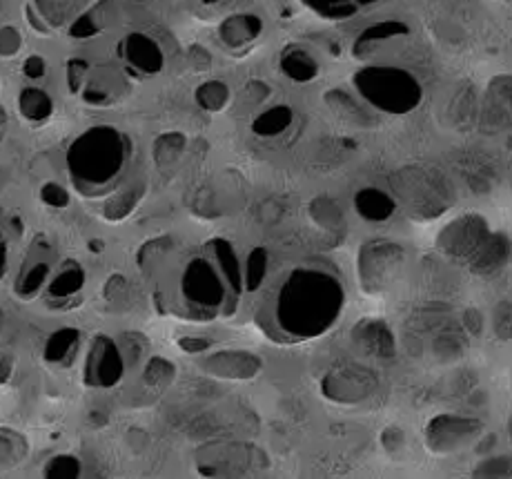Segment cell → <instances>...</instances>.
I'll return each mask as SVG.
<instances>
[{
  "mask_svg": "<svg viewBox=\"0 0 512 479\" xmlns=\"http://www.w3.org/2000/svg\"><path fill=\"white\" fill-rule=\"evenodd\" d=\"M125 357L110 337H96L85 361V384L94 388H112L125 375Z\"/></svg>",
  "mask_w": 512,
  "mask_h": 479,
  "instance_id": "10",
  "label": "cell"
},
{
  "mask_svg": "<svg viewBox=\"0 0 512 479\" xmlns=\"http://www.w3.org/2000/svg\"><path fill=\"white\" fill-rule=\"evenodd\" d=\"M352 341L361 355L388 361L397 353V341L392 330L381 319H363L352 330Z\"/></svg>",
  "mask_w": 512,
  "mask_h": 479,
  "instance_id": "11",
  "label": "cell"
},
{
  "mask_svg": "<svg viewBox=\"0 0 512 479\" xmlns=\"http://www.w3.org/2000/svg\"><path fill=\"white\" fill-rule=\"evenodd\" d=\"M123 58L132 70L141 74H156L163 70V52L154 38L145 34H130L123 41Z\"/></svg>",
  "mask_w": 512,
  "mask_h": 479,
  "instance_id": "15",
  "label": "cell"
},
{
  "mask_svg": "<svg viewBox=\"0 0 512 479\" xmlns=\"http://www.w3.org/2000/svg\"><path fill=\"white\" fill-rule=\"evenodd\" d=\"M43 70H45V63H43V58H38V56H32L25 63L27 76H43Z\"/></svg>",
  "mask_w": 512,
  "mask_h": 479,
  "instance_id": "39",
  "label": "cell"
},
{
  "mask_svg": "<svg viewBox=\"0 0 512 479\" xmlns=\"http://www.w3.org/2000/svg\"><path fill=\"white\" fill-rule=\"evenodd\" d=\"M377 388V373L359 364H343L339 368H334L321 381V393L326 395L330 402L341 406H354L366 402V399L377 393Z\"/></svg>",
  "mask_w": 512,
  "mask_h": 479,
  "instance_id": "7",
  "label": "cell"
},
{
  "mask_svg": "<svg viewBox=\"0 0 512 479\" xmlns=\"http://www.w3.org/2000/svg\"><path fill=\"white\" fill-rule=\"evenodd\" d=\"M475 477H510V457L508 455H495L490 459L479 462V466L472 471Z\"/></svg>",
  "mask_w": 512,
  "mask_h": 479,
  "instance_id": "33",
  "label": "cell"
},
{
  "mask_svg": "<svg viewBox=\"0 0 512 479\" xmlns=\"http://www.w3.org/2000/svg\"><path fill=\"white\" fill-rule=\"evenodd\" d=\"M464 328H468L472 335H479L481 328H484V317L475 308H468L464 312Z\"/></svg>",
  "mask_w": 512,
  "mask_h": 479,
  "instance_id": "38",
  "label": "cell"
},
{
  "mask_svg": "<svg viewBox=\"0 0 512 479\" xmlns=\"http://www.w3.org/2000/svg\"><path fill=\"white\" fill-rule=\"evenodd\" d=\"M18 47H21V36L14 27H3L0 29V54L12 56Z\"/></svg>",
  "mask_w": 512,
  "mask_h": 479,
  "instance_id": "37",
  "label": "cell"
},
{
  "mask_svg": "<svg viewBox=\"0 0 512 479\" xmlns=\"http://www.w3.org/2000/svg\"><path fill=\"white\" fill-rule=\"evenodd\" d=\"M261 359L245 350H232V353H216L203 361V368L214 377L223 379H252L261 373Z\"/></svg>",
  "mask_w": 512,
  "mask_h": 479,
  "instance_id": "14",
  "label": "cell"
},
{
  "mask_svg": "<svg viewBox=\"0 0 512 479\" xmlns=\"http://www.w3.org/2000/svg\"><path fill=\"white\" fill-rule=\"evenodd\" d=\"M45 475L47 477H78L81 471H78V462L74 457L61 455V457H54L52 462L47 464Z\"/></svg>",
  "mask_w": 512,
  "mask_h": 479,
  "instance_id": "34",
  "label": "cell"
},
{
  "mask_svg": "<svg viewBox=\"0 0 512 479\" xmlns=\"http://www.w3.org/2000/svg\"><path fill=\"white\" fill-rule=\"evenodd\" d=\"M208 248H210L208 252H210L212 261L216 263V268H219L225 283H228L232 297L239 299L241 290H243V268H241L239 257H236L234 246L225 239H216L210 243Z\"/></svg>",
  "mask_w": 512,
  "mask_h": 479,
  "instance_id": "16",
  "label": "cell"
},
{
  "mask_svg": "<svg viewBox=\"0 0 512 479\" xmlns=\"http://www.w3.org/2000/svg\"><path fill=\"white\" fill-rule=\"evenodd\" d=\"M510 261V239L504 232H490L475 257L468 261L472 275L481 279L497 277Z\"/></svg>",
  "mask_w": 512,
  "mask_h": 479,
  "instance_id": "13",
  "label": "cell"
},
{
  "mask_svg": "<svg viewBox=\"0 0 512 479\" xmlns=\"http://www.w3.org/2000/svg\"><path fill=\"white\" fill-rule=\"evenodd\" d=\"M281 67H283V72L297 83H308V81H312V78H317V74H319L317 58L303 50L283 52Z\"/></svg>",
  "mask_w": 512,
  "mask_h": 479,
  "instance_id": "23",
  "label": "cell"
},
{
  "mask_svg": "<svg viewBox=\"0 0 512 479\" xmlns=\"http://www.w3.org/2000/svg\"><path fill=\"white\" fill-rule=\"evenodd\" d=\"M199 101L205 110H223L225 103L230 101V92L223 83H208L201 87Z\"/></svg>",
  "mask_w": 512,
  "mask_h": 479,
  "instance_id": "32",
  "label": "cell"
},
{
  "mask_svg": "<svg viewBox=\"0 0 512 479\" xmlns=\"http://www.w3.org/2000/svg\"><path fill=\"white\" fill-rule=\"evenodd\" d=\"M130 143L127 136L110 125L83 132L67 152V168L74 188L85 197L112 192L125 174Z\"/></svg>",
  "mask_w": 512,
  "mask_h": 479,
  "instance_id": "2",
  "label": "cell"
},
{
  "mask_svg": "<svg viewBox=\"0 0 512 479\" xmlns=\"http://www.w3.org/2000/svg\"><path fill=\"white\" fill-rule=\"evenodd\" d=\"M354 85L363 99L381 112L406 114L421 103V85L415 76L401 67H368L354 76Z\"/></svg>",
  "mask_w": 512,
  "mask_h": 479,
  "instance_id": "5",
  "label": "cell"
},
{
  "mask_svg": "<svg viewBox=\"0 0 512 479\" xmlns=\"http://www.w3.org/2000/svg\"><path fill=\"white\" fill-rule=\"evenodd\" d=\"M83 87H85V101L94 105H110L125 90L121 76L112 70L98 72L94 76L87 74Z\"/></svg>",
  "mask_w": 512,
  "mask_h": 479,
  "instance_id": "18",
  "label": "cell"
},
{
  "mask_svg": "<svg viewBox=\"0 0 512 479\" xmlns=\"http://www.w3.org/2000/svg\"><path fill=\"white\" fill-rule=\"evenodd\" d=\"M510 303L508 301H501L497 310H495V321H492V326H495V335L501 341H508L512 335V324H510Z\"/></svg>",
  "mask_w": 512,
  "mask_h": 479,
  "instance_id": "35",
  "label": "cell"
},
{
  "mask_svg": "<svg viewBox=\"0 0 512 479\" xmlns=\"http://www.w3.org/2000/svg\"><path fill=\"white\" fill-rule=\"evenodd\" d=\"M395 205L397 203L390 194L381 192L377 188H363L354 194V208H357V212L363 219L374 221V223L388 221L392 217V212H395Z\"/></svg>",
  "mask_w": 512,
  "mask_h": 479,
  "instance_id": "17",
  "label": "cell"
},
{
  "mask_svg": "<svg viewBox=\"0 0 512 479\" xmlns=\"http://www.w3.org/2000/svg\"><path fill=\"white\" fill-rule=\"evenodd\" d=\"M310 217L321 230L341 234L346 230V217H343L341 205L330 197H317L310 203Z\"/></svg>",
  "mask_w": 512,
  "mask_h": 479,
  "instance_id": "20",
  "label": "cell"
},
{
  "mask_svg": "<svg viewBox=\"0 0 512 479\" xmlns=\"http://www.w3.org/2000/svg\"><path fill=\"white\" fill-rule=\"evenodd\" d=\"M268 275V252L263 248H256L248 257V268L243 272V283L248 290H256Z\"/></svg>",
  "mask_w": 512,
  "mask_h": 479,
  "instance_id": "29",
  "label": "cell"
},
{
  "mask_svg": "<svg viewBox=\"0 0 512 479\" xmlns=\"http://www.w3.org/2000/svg\"><path fill=\"white\" fill-rule=\"evenodd\" d=\"M341 283L319 270H294L283 283L277 317L290 337L310 339L326 332L341 315Z\"/></svg>",
  "mask_w": 512,
  "mask_h": 479,
  "instance_id": "1",
  "label": "cell"
},
{
  "mask_svg": "<svg viewBox=\"0 0 512 479\" xmlns=\"http://www.w3.org/2000/svg\"><path fill=\"white\" fill-rule=\"evenodd\" d=\"M18 105H21V112L27 121L32 123H43L52 116V99L38 87H27L18 96Z\"/></svg>",
  "mask_w": 512,
  "mask_h": 479,
  "instance_id": "25",
  "label": "cell"
},
{
  "mask_svg": "<svg viewBox=\"0 0 512 479\" xmlns=\"http://www.w3.org/2000/svg\"><path fill=\"white\" fill-rule=\"evenodd\" d=\"M488 234L490 228L484 217H479V214H466V217L450 221L448 226L439 232L437 248L443 257L457 263H468L481 248V243L488 239Z\"/></svg>",
  "mask_w": 512,
  "mask_h": 479,
  "instance_id": "9",
  "label": "cell"
},
{
  "mask_svg": "<svg viewBox=\"0 0 512 479\" xmlns=\"http://www.w3.org/2000/svg\"><path fill=\"white\" fill-rule=\"evenodd\" d=\"M83 281H85V272L76 266H65L61 272H56V275L49 279V295L56 297V299H67L76 295L78 290L83 288Z\"/></svg>",
  "mask_w": 512,
  "mask_h": 479,
  "instance_id": "26",
  "label": "cell"
},
{
  "mask_svg": "<svg viewBox=\"0 0 512 479\" xmlns=\"http://www.w3.org/2000/svg\"><path fill=\"white\" fill-rule=\"evenodd\" d=\"M326 103H328L330 110L339 116V119L348 121V123L366 127V125H370V121H372L366 107L354 101V96L348 94V92H343V90H332V92H328V94H326Z\"/></svg>",
  "mask_w": 512,
  "mask_h": 479,
  "instance_id": "21",
  "label": "cell"
},
{
  "mask_svg": "<svg viewBox=\"0 0 512 479\" xmlns=\"http://www.w3.org/2000/svg\"><path fill=\"white\" fill-rule=\"evenodd\" d=\"M484 435V424L466 415H437L426 426V446L437 455H452Z\"/></svg>",
  "mask_w": 512,
  "mask_h": 479,
  "instance_id": "8",
  "label": "cell"
},
{
  "mask_svg": "<svg viewBox=\"0 0 512 479\" xmlns=\"http://www.w3.org/2000/svg\"><path fill=\"white\" fill-rule=\"evenodd\" d=\"M25 453V442L9 430H0V466H12Z\"/></svg>",
  "mask_w": 512,
  "mask_h": 479,
  "instance_id": "30",
  "label": "cell"
},
{
  "mask_svg": "<svg viewBox=\"0 0 512 479\" xmlns=\"http://www.w3.org/2000/svg\"><path fill=\"white\" fill-rule=\"evenodd\" d=\"M381 444L386 446L388 453H397L406 446V433L399 426H388L381 435Z\"/></svg>",
  "mask_w": 512,
  "mask_h": 479,
  "instance_id": "36",
  "label": "cell"
},
{
  "mask_svg": "<svg viewBox=\"0 0 512 479\" xmlns=\"http://www.w3.org/2000/svg\"><path fill=\"white\" fill-rule=\"evenodd\" d=\"M76 344H78V332L76 330H70V328L58 330L47 341L45 359L49 361V364H63L67 357L74 355Z\"/></svg>",
  "mask_w": 512,
  "mask_h": 479,
  "instance_id": "27",
  "label": "cell"
},
{
  "mask_svg": "<svg viewBox=\"0 0 512 479\" xmlns=\"http://www.w3.org/2000/svg\"><path fill=\"white\" fill-rule=\"evenodd\" d=\"M479 125L486 134H499L510 125V78L499 76L490 83L479 110Z\"/></svg>",
  "mask_w": 512,
  "mask_h": 479,
  "instance_id": "12",
  "label": "cell"
},
{
  "mask_svg": "<svg viewBox=\"0 0 512 479\" xmlns=\"http://www.w3.org/2000/svg\"><path fill=\"white\" fill-rule=\"evenodd\" d=\"M406 250L392 241H370L359 252L357 270L361 288L368 295H383L399 283L406 270Z\"/></svg>",
  "mask_w": 512,
  "mask_h": 479,
  "instance_id": "6",
  "label": "cell"
},
{
  "mask_svg": "<svg viewBox=\"0 0 512 479\" xmlns=\"http://www.w3.org/2000/svg\"><path fill=\"white\" fill-rule=\"evenodd\" d=\"M5 266H7V248L5 243H0V277H3Z\"/></svg>",
  "mask_w": 512,
  "mask_h": 479,
  "instance_id": "40",
  "label": "cell"
},
{
  "mask_svg": "<svg viewBox=\"0 0 512 479\" xmlns=\"http://www.w3.org/2000/svg\"><path fill=\"white\" fill-rule=\"evenodd\" d=\"M49 279H52V263L32 254V257L25 261L21 277L16 279V295L23 299H32L41 292V288Z\"/></svg>",
  "mask_w": 512,
  "mask_h": 479,
  "instance_id": "19",
  "label": "cell"
},
{
  "mask_svg": "<svg viewBox=\"0 0 512 479\" xmlns=\"http://www.w3.org/2000/svg\"><path fill=\"white\" fill-rule=\"evenodd\" d=\"M0 326H3V312H0Z\"/></svg>",
  "mask_w": 512,
  "mask_h": 479,
  "instance_id": "42",
  "label": "cell"
},
{
  "mask_svg": "<svg viewBox=\"0 0 512 479\" xmlns=\"http://www.w3.org/2000/svg\"><path fill=\"white\" fill-rule=\"evenodd\" d=\"M308 3L328 18H346L359 9L354 0H308Z\"/></svg>",
  "mask_w": 512,
  "mask_h": 479,
  "instance_id": "31",
  "label": "cell"
},
{
  "mask_svg": "<svg viewBox=\"0 0 512 479\" xmlns=\"http://www.w3.org/2000/svg\"><path fill=\"white\" fill-rule=\"evenodd\" d=\"M261 21L256 16H232L221 25L223 41L232 47H241L245 43L254 41L261 34Z\"/></svg>",
  "mask_w": 512,
  "mask_h": 479,
  "instance_id": "22",
  "label": "cell"
},
{
  "mask_svg": "<svg viewBox=\"0 0 512 479\" xmlns=\"http://www.w3.org/2000/svg\"><path fill=\"white\" fill-rule=\"evenodd\" d=\"M354 3H357V7H361V5H372V3H377V0H354Z\"/></svg>",
  "mask_w": 512,
  "mask_h": 479,
  "instance_id": "41",
  "label": "cell"
},
{
  "mask_svg": "<svg viewBox=\"0 0 512 479\" xmlns=\"http://www.w3.org/2000/svg\"><path fill=\"white\" fill-rule=\"evenodd\" d=\"M392 199L415 221H432L455 203V188L439 168L432 165H408L390 177Z\"/></svg>",
  "mask_w": 512,
  "mask_h": 479,
  "instance_id": "4",
  "label": "cell"
},
{
  "mask_svg": "<svg viewBox=\"0 0 512 479\" xmlns=\"http://www.w3.org/2000/svg\"><path fill=\"white\" fill-rule=\"evenodd\" d=\"M236 301L216 268L212 257H192L176 275V299L174 315L190 321H210L219 317V312Z\"/></svg>",
  "mask_w": 512,
  "mask_h": 479,
  "instance_id": "3",
  "label": "cell"
},
{
  "mask_svg": "<svg viewBox=\"0 0 512 479\" xmlns=\"http://www.w3.org/2000/svg\"><path fill=\"white\" fill-rule=\"evenodd\" d=\"M294 114L288 105H274L254 119L252 130L259 136H279L292 125Z\"/></svg>",
  "mask_w": 512,
  "mask_h": 479,
  "instance_id": "24",
  "label": "cell"
},
{
  "mask_svg": "<svg viewBox=\"0 0 512 479\" xmlns=\"http://www.w3.org/2000/svg\"><path fill=\"white\" fill-rule=\"evenodd\" d=\"M34 3L49 25H61L74 14V5L83 0H34Z\"/></svg>",
  "mask_w": 512,
  "mask_h": 479,
  "instance_id": "28",
  "label": "cell"
}]
</instances>
